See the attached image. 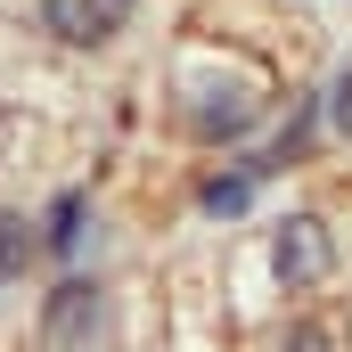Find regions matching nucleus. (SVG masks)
<instances>
[{
    "instance_id": "f257e3e1",
    "label": "nucleus",
    "mask_w": 352,
    "mask_h": 352,
    "mask_svg": "<svg viewBox=\"0 0 352 352\" xmlns=\"http://www.w3.org/2000/svg\"><path fill=\"white\" fill-rule=\"evenodd\" d=\"M278 278H287V287H320V278H328V230H320L311 213H295V221L278 230Z\"/></svg>"
},
{
    "instance_id": "f03ea898",
    "label": "nucleus",
    "mask_w": 352,
    "mask_h": 352,
    "mask_svg": "<svg viewBox=\"0 0 352 352\" xmlns=\"http://www.w3.org/2000/svg\"><path fill=\"white\" fill-rule=\"evenodd\" d=\"M188 123H197L205 140H238V131L254 123V90H246V82H230V90H221V98L205 90V98L188 107Z\"/></svg>"
},
{
    "instance_id": "7ed1b4c3",
    "label": "nucleus",
    "mask_w": 352,
    "mask_h": 352,
    "mask_svg": "<svg viewBox=\"0 0 352 352\" xmlns=\"http://www.w3.org/2000/svg\"><path fill=\"white\" fill-rule=\"evenodd\" d=\"M123 8H131V0H50V25H58L66 41H107V33L123 25Z\"/></svg>"
},
{
    "instance_id": "20e7f679",
    "label": "nucleus",
    "mask_w": 352,
    "mask_h": 352,
    "mask_svg": "<svg viewBox=\"0 0 352 352\" xmlns=\"http://www.w3.org/2000/svg\"><path fill=\"white\" fill-rule=\"evenodd\" d=\"M82 336H98V287H58V303H50V344L74 352Z\"/></svg>"
},
{
    "instance_id": "39448f33",
    "label": "nucleus",
    "mask_w": 352,
    "mask_h": 352,
    "mask_svg": "<svg viewBox=\"0 0 352 352\" xmlns=\"http://www.w3.org/2000/svg\"><path fill=\"white\" fill-rule=\"evenodd\" d=\"M254 197V173H230V180H205V213H238Z\"/></svg>"
},
{
    "instance_id": "423d86ee",
    "label": "nucleus",
    "mask_w": 352,
    "mask_h": 352,
    "mask_svg": "<svg viewBox=\"0 0 352 352\" xmlns=\"http://www.w3.org/2000/svg\"><path fill=\"white\" fill-rule=\"evenodd\" d=\"M74 221H82V197H58V213H50V246H74Z\"/></svg>"
},
{
    "instance_id": "0eeeda50",
    "label": "nucleus",
    "mask_w": 352,
    "mask_h": 352,
    "mask_svg": "<svg viewBox=\"0 0 352 352\" xmlns=\"http://www.w3.org/2000/svg\"><path fill=\"white\" fill-rule=\"evenodd\" d=\"M25 263V230H16V221H0V270H16Z\"/></svg>"
},
{
    "instance_id": "6e6552de",
    "label": "nucleus",
    "mask_w": 352,
    "mask_h": 352,
    "mask_svg": "<svg viewBox=\"0 0 352 352\" xmlns=\"http://www.w3.org/2000/svg\"><path fill=\"white\" fill-rule=\"evenodd\" d=\"M287 352H328V336H320V328H295V336H287Z\"/></svg>"
},
{
    "instance_id": "1a4fd4ad",
    "label": "nucleus",
    "mask_w": 352,
    "mask_h": 352,
    "mask_svg": "<svg viewBox=\"0 0 352 352\" xmlns=\"http://www.w3.org/2000/svg\"><path fill=\"white\" fill-rule=\"evenodd\" d=\"M336 123H344V131H352V74H344V82H336Z\"/></svg>"
}]
</instances>
